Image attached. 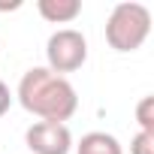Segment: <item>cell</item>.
Masks as SVG:
<instances>
[{"label": "cell", "instance_id": "cell-4", "mask_svg": "<svg viewBox=\"0 0 154 154\" xmlns=\"http://www.w3.org/2000/svg\"><path fill=\"white\" fill-rule=\"evenodd\" d=\"M24 142L33 154H69L72 151V133L66 124H57V121H33L24 130Z\"/></svg>", "mask_w": 154, "mask_h": 154}, {"label": "cell", "instance_id": "cell-7", "mask_svg": "<svg viewBox=\"0 0 154 154\" xmlns=\"http://www.w3.org/2000/svg\"><path fill=\"white\" fill-rule=\"evenodd\" d=\"M136 121H139V133H151L154 136V97H142L136 103Z\"/></svg>", "mask_w": 154, "mask_h": 154}, {"label": "cell", "instance_id": "cell-1", "mask_svg": "<svg viewBox=\"0 0 154 154\" xmlns=\"http://www.w3.org/2000/svg\"><path fill=\"white\" fill-rule=\"evenodd\" d=\"M15 97H18L21 109L36 115L39 121L66 124L79 112V94L69 85V79L51 72L48 66H30L18 79Z\"/></svg>", "mask_w": 154, "mask_h": 154}, {"label": "cell", "instance_id": "cell-5", "mask_svg": "<svg viewBox=\"0 0 154 154\" xmlns=\"http://www.w3.org/2000/svg\"><path fill=\"white\" fill-rule=\"evenodd\" d=\"M36 12L48 24H69L82 15V0H36Z\"/></svg>", "mask_w": 154, "mask_h": 154}, {"label": "cell", "instance_id": "cell-6", "mask_svg": "<svg viewBox=\"0 0 154 154\" xmlns=\"http://www.w3.org/2000/svg\"><path fill=\"white\" fill-rule=\"evenodd\" d=\"M72 148H75V154H124L121 142H118L112 133H106V130H91V133H85V136L79 139V145H72Z\"/></svg>", "mask_w": 154, "mask_h": 154}, {"label": "cell", "instance_id": "cell-3", "mask_svg": "<svg viewBox=\"0 0 154 154\" xmlns=\"http://www.w3.org/2000/svg\"><path fill=\"white\" fill-rule=\"evenodd\" d=\"M88 60V39L75 27H60L45 42V66L57 75L82 69Z\"/></svg>", "mask_w": 154, "mask_h": 154}, {"label": "cell", "instance_id": "cell-10", "mask_svg": "<svg viewBox=\"0 0 154 154\" xmlns=\"http://www.w3.org/2000/svg\"><path fill=\"white\" fill-rule=\"evenodd\" d=\"M12 12V9H21V0H9V3H6V0H0V12Z\"/></svg>", "mask_w": 154, "mask_h": 154}, {"label": "cell", "instance_id": "cell-2", "mask_svg": "<svg viewBox=\"0 0 154 154\" xmlns=\"http://www.w3.org/2000/svg\"><path fill=\"white\" fill-rule=\"evenodd\" d=\"M151 33V9L145 3H115L106 18V42L109 48L130 54L142 48Z\"/></svg>", "mask_w": 154, "mask_h": 154}, {"label": "cell", "instance_id": "cell-8", "mask_svg": "<svg viewBox=\"0 0 154 154\" xmlns=\"http://www.w3.org/2000/svg\"><path fill=\"white\" fill-rule=\"evenodd\" d=\"M130 154H154V136L151 133H136L130 139Z\"/></svg>", "mask_w": 154, "mask_h": 154}, {"label": "cell", "instance_id": "cell-9", "mask_svg": "<svg viewBox=\"0 0 154 154\" xmlns=\"http://www.w3.org/2000/svg\"><path fill=\"white\" fill-rule=\"evenodd\" d=\"M12 91H9V85L3 82V79H0V118H3L6 112H9V106H12Z\"/></svg>", "mask_w": 154, "mask_h": 154}]
</instances>
